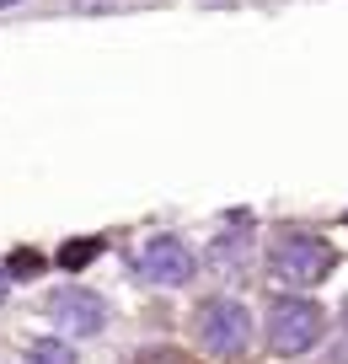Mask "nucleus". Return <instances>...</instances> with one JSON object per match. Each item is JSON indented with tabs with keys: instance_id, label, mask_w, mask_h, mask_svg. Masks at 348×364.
I'll list each match as a JSON object with an SVG mask.
<instances>
[{
	"instance_id": "9",
	"label": "nucleus",
	"mask_w": 348,
	"mask_h": 364,
	"mask_svg": "<svg viewBox=\"0 0 348 364\" xmlns=\"http://www.w3.org/2000/svg\"><path fill=\"white\" fill-rule=\"evenodd\" d=\"M0 300H6V273H0Z\"/></svg>"
},
{
	"instance_id": "5",
	"label": "nucleus",
	"mask_w": 348,
	"mask_h": 364,
	"mask_svg": "<svg viewBox=\"0 0 348 364\" xmlns=\"http://www.w3.org/2000/svg\"><path fill=\"white\" fill-rule=\"evenodd\" d=\"M48 316L65 332H75V338H91V332H102V321H107V306H102V295L70 284V289H59V295L48 300Z\"/></svg>"
},
{
	"instance_id": "1",
	"label": "nucleus",
	"mask_w": 348,
	"mask_h": 364,
	"mask_svg": "<svg viewBox=\"0 0 348 364\" xmlns=\"http://www.w3.org/2000/svg\"><path fill=\"white\" fill-rule=\"evenodd\" d=\"M268 262H273L279 279H290V284H322L337 257H332V247H327L322 236H311V230H284V236L273 241Z\"/></svg>"
},
{
	"instance_id": "3",
	"label": "nucleus",
	"mask_w": 348,
	"mask_h": 364,
	"mask_svg": "<svg viewBox=\"0 0 348 364\" xmlns=\"http://www.w3.org/2000/svg\"><path fill=\"white\" fill-rule=\"evenodd\" d=\"M252 338V316L247 306H236V300H209V306L199 311V343L214 353V359H231V353H241Z\"/></svg>"
},
{
	"instance_id": "10",
	"label": "nucleus",
	"mask_w": 348,
	"mask_h": 364,
	"mask_svg": "<svg viewBox=\"0 0 348 364\" xmlns=\"http://www.w3.org/2000/svg\"><path fill=\"white\" fill-rule=\"evenodd\" d=\"M0 6H11V0H0Z\"/></svg>"
},
{
	"instance_id": "2",
	"label": "nucleus",
	"mask_w": 348,
	"mask_h": 364,
	"mask_svg": "<svg viewBox=\"0 0 348 364\" xmlns=\"http://www.w3.org/2000/svg\"><path fill=\"white\" fill-rule=\"evenodd\" d=\"M316 338H322V311H316L311 300H273V311H268V348L273 353L295 359V353H305Z\"/></svg>"
},
{
	"instance_id": "7",
	"label": "nucleus",
	"mask_w": 348,
	"mask_h": 364,
	"mask_svg": "<svg viewBox=\"0 0 348 364\" xmlns=\"http://www.w3.org/2000/svg\"><path fill=\"white\" fill-rule=\"evenodd\" d=\"M102 252V241H70L65 252H59V268H80V262H91Z\"/></svg>"
},
{
	"instance_id": "6",
	"label": "nucleus",
	"mask_w": 348,
	"mask_h": 364,
	"mask_svg": "<svg viewBox=\"0 0 348 364\" xmlns=\"http://www.w3.org/2000/svg\"><path fill=\"white\" fill-rule=\"evenodd\" d=\"M27 364H75V353H70L65 343H54V338H38L33 348H27Z\"/></svg>"
},
{
	"instance_id": "4",
	"label": "nucleus",
	"mask_w": 348,
	"mask_h": 364,
	"mask_svg": "<svg viewBox=\"0 0 348 364\" xmlns=\"http://www.w3.org/2000/svg\"><path fill=\"white\" fill-rule=\"evenodd\" d=\"M193 273H199V262H193L188 241H177V236H156L139 252V279H145V284L177 289V284H188Z\"/></svg>"
},
{
	"instance_id": "8",
	"label": "nucleus",
	"mask_w": 348,
	"mask_h": 364,
	"mask_svg": "<svg viewBox=\"0 0 348 364\" xmlns=\"http://www.w3.org/2000/svg\"><path fill=\"white\" fill-rule=\"evenodd\" d=\"M6 268L16 273V279H33V273H43V252H11V262H6Z\"/></svg>"
}]
</instances>
